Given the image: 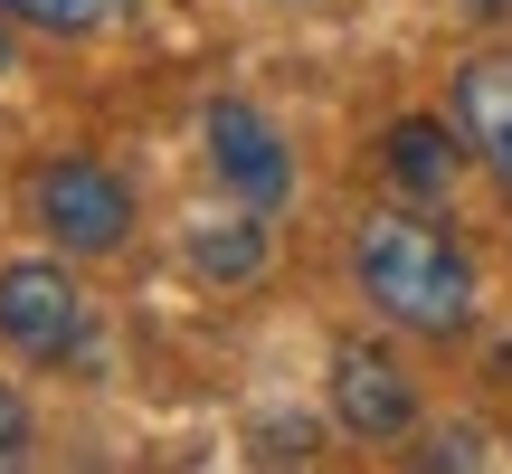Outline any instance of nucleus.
I'll list each match as a JSON object with an SVG mask.
<instances>
[{
	"label": "nucleus",
	"instance_id": "20e7f679",
	"mask_svg": "<svg viewBox=\"0 0 512 474\" xmlns=\"http://www.w3.org/2000/svg\"><path fill=\"white\" fill-rule=\"evenodd\" d=\"M209 171H219L228 190H238L247 209H285V190H294V152L275 143V124L256 105H209Z\"/></svg>",
	"mask_w": 512,
	"mask_h": 474
},
{
	"label": "nucleus",
	"instance_id": "6e6552de",
	"mask_svg": "<svg viewBox=\"0 0 512 474\" xmlns=\"http://www.w3.org/2000/svg\"><path fill=\"white\" fill-rule=\"evenodd\" d=\"M465 133L427 124V114H408V124H389V171H399V190H418V200H446L456 190V162H465Z\"/></svg>",
	"mask_w": 512,
	"mask_h": 474
},
{
	"label": "nucleus",
	"instance_id": "39448f33",
	"mask_svg": "<svg viewBox=\"0 0 512 474\" xmlns=\"http://www.w3.org/2000/svg\"><path fill=\"white\" fill-rule=\"evenodd\" d=\"M332 418L351 427V437H408L418 427V399H408V380H399V361H380V351H361L351 342L342 361H332Z\"/></svg>",
	"mask_w": 512,
	"mask_h": 474
},
{
	"label": "nucleus",
	"instance_id": "9b49d317",
	"mask_svg": "<svg viewBox=\"0 0 512 474\" xmlns=\"http://www.w3.org/2000/svg\"><path fill=\"white\" fill-rule=\"evenodd\" d=\"M427 465H484V446H475V437H465V427H446V437H437V446H427Z\"/></svg>",
	"mask_w": 512,
	"mask_h": 474
},
{
	"label": "nucleus",
	"instance_id": "f257e3e1",
	"mask_svg": "<svg viewBox=\"0 0 512 474\" xmlns=\"http://www.w3.org/2000/svg\"><path fill=\"white\" fill-rule=\"evenodd\" d=\"M351 275H361V294L389 313V323L427 332V342H446V332L475 323V266H465L427 219H370L361 237H351Z\"/></svg>",
	"mask_w": 512,
	"mask_h": 474
},
{
	"label": "nucleus",
	"instance_id": "0eeeda50",
	"mask_svg": "<svg viewBox=\"0 0 512 474\" xmlns=\"http://www.w3.org/2000/svg\"><path fill=\"white\" fill-rule=\"evenodd\" d=\"M181 256H190L200 285H256L266 275V209L256 219H200L181 237Z\"/></svg>",
	"mask_w": 512,
	"mask_h": 474
},
{
	"label": "nucleus",
	"instance_id": "1a4fd4ad",
	"mask_svg": "<svg viewBox=\"0 0 512 474\" xmlns=\"http://www.w3.org/2000/svg\"><path fill=\"white\" fill-rule=\"evenodd\" d=\"M10 19H29V29H95V19H114L124 0H0Z\"/></svg>",
	"mask_w": 512,
	"mask_h": 474
},
{
	"label": "nucleus",
	"instance_id": "423d86ee",
	"mask_svg": "<svg viewBox=\"0 0 512 474\" xmlns=\"http://www.w3.org/2000/svg\"><path fill=\"white\" fill-rule=\"evenodd\" d=\"M456 133L475 143V162L512 190V57H475L456 76Z\"/></svg>",
	"mask_w": 512,
	"mask_h": 474
},
{
	"label": "nucleus",
	"instance_id": "f8f14e48",
	"mask_svg": "<svg viewBox=\"0 0 512 474\" xmlns=\"http://www.w3.org/2000/svg\"><path fill=\"white\" fill-rule=\"evenodd\" d=\"M0 67H10V29H0Z\"/></svg>",
	"mask_w": 512,
	"mask_h": 474
},
{
	"label": "nucleus",
	"instance_id": "9d476101",
	"mask_svg": "<svg viewBox=\"0 0 512 474\" xmlns=\"http://www.w3.org/2000/svg\"><path fill=\"white\" fill-rule=\"evenodd\" d=\"M19 456H29V408L0 389V465H19Z\"/></svg>",
	"mask_w": 512,
	"mask_h": 474
},
{
	"label": "nucleus",
	"instance_id": "7ed1b4c3",
	"mask_svg": "<svg viewBox=\"0 0 512 474\" xmlns=\"http://www.w3.org/2000/svg\"><path fill=\"white\" fill-rule=\"evenodd\" d=\"M0 342L29 361H67L86 342V294L67 285V266H10L0 275Z\"/></svg>",
	"mask_w": 512,
	"mask_h": 474
},
{
	"label": "nucleus",
	"instance_id": "f03ea898",
	"mask_svg": "<svg viewBox=\"0 0 512 474\" xmlns=\"http://www.w3.org/2000/svg\"><path fill=\"white\" fill-rule=\"evenodd\" d=\"M29 209H38V228H48L67 256H114L124 228H133V190L114 181L105 162H48L38 190H29Z\"/></svg>",
	"mask_w": 512,
	"mask_h": 474
}]
</instances>
